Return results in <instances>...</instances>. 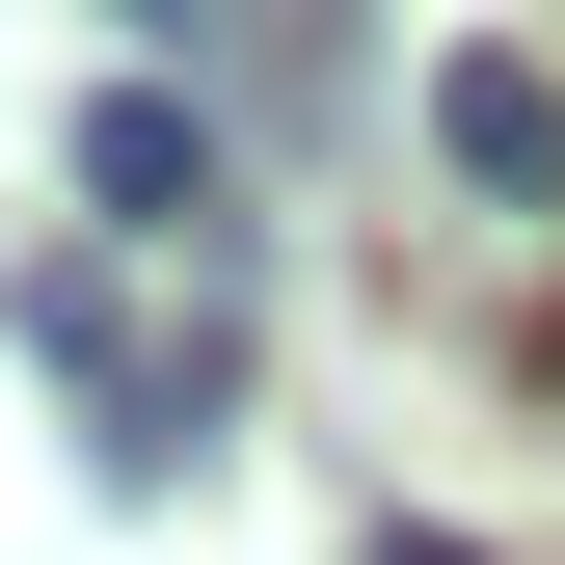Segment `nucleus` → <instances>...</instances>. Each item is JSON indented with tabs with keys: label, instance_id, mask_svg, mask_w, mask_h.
<instances>
[{
	"label": "nucleus",
	"instance_id": "nucleus-1",
	"mask_svg": "<svg viewBox=\"0 0 565 565\" xmlns=\"http://www.w3.org/2000/svg\"><path fill=\"white\" fill-rule=\"evenodd\" d=\"M0 323H28V377L82 404L108 484H189L243 431V243H54Z\"/></svg>",
	"mask_w": 565,
	"mask_h": 565
},
{
	"label": "nucleus",
	"instance_id": "nucleus-3",
	"mask_svg": "<svg viewBox=\"0 0 565 565\" xmlns=\"http://www.w3.org/2000/svg\"><path fill=\"white\" fill-rule=\"evenodd\" d=\"M431 162L484 189V216H565V82H539V54H458V82H431Z\"/></svg>",
	"mask_w": 565,
	"mask_h": 565
},
{
	"label": "nucleus",
	"instance_id": "nucleus-2",
	"mask_svg": "<svg viewBox=\"0 0 565 565\" xmlns=\"http://www.w3.org/2000/svg\"><path fill=\"white\" fill-rule=\"evenodd\" d=\"M54 189H82V243H216V108L189 82H82Z\"/></svg>",
	"mask_w": 565,
	"mask_h": 565
},
{
	"label": "nucleus",
	"instance_id": "nucleus-4",
	"mask_svg": "<svg viewBox=\"0 0 565 565\" xmlns=\"http://www.w3.org/2000/svg\"><path fill=\"white\" fill-rule=\"evenodd\" d=\"M135 28H297V0H135Z\"/></svg>",
	"mask_w": 565,
	"mask_h": 565
},
{
	"label": "nucleus",
	"instance_id": "nucleus-5",
	"mask_svg": "<svg viewBox=\"0 0 565 565\" xmlns=\"http://www.w3.org/2000/svg\"><path fill=\"white\" fill-rule=\"evenodd\" d=\"M377 565H484V539H431V512H377Z\"/></svg>",
	"mask_w": 565,
	"mask_h": 565
}]
</instances>
